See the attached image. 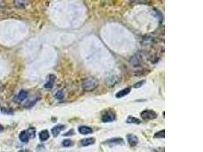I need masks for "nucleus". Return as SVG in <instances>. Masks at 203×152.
<instances>
[{"label":"nucleus","mask_w":203,"mask_h":152,"mask_svg":"<svg viewBox=\"0 0 203 152\" xmlns=\"http://www.w3.org/2000/svg\"><path fill=\"white\" fill-rule=\"evenodd\" d=\"M27 132H28V135H29L30 138H33L35 137V135H36V131H35L34 128H29V129L27 130Z\"/></svg>","instance_id":"obj_17"},{"label":"nucleus","mask_w":203,"mask_h":152,"mask_svg":"<svg viewBox=\"0 0 203 152\" xmlns=\"http://www.w3.org/2000/svg\"><path fill=\"white\" fill-rule=\"evenodd\" d=\"M19 139H20L21 142H24V143H28L30 139V136L27 130H22L20 132V134H19Z\"/></svg>","instance_id":"obj_11"},{"label":"nucleus","mask_w":203,"mask_h":152,"mask_svg":"<svg viewBox=\"0 0 203 152\" xmlns=\"http://www.w3.org/2000/svg\"><path fill=\"white\" fill-rule=\"evenodd\" d=\"M36 101H37V100H35L34 101H32V100H31V101L27 102V103H25V107H27V108H31V107H32L33 106V105L35 104Z\"/></svg>","instance_id":"obj_21"},{"label":"nucleus","mask_w":203,"mask_h":152,"mask_svg":"<svg viewBox=\"0 0 203 152\" xmlns=\"http://www.w3.org/2000/svg\"><path fill=\"white\" fill-rule=\"evenodd\" d=\"M127 140L129 145L132 147L136 146L139 143L138 137H137L136 135H133V134H129V135H127Z\"/></svg>","instance_id":"obj_7"},{"label":"nucleus","mask_w":203,"mask_h":152,"mask_svg":"<svg viewBox=\"0 0 203 152\" xmlns=\"http://www.w3.org/2000/svg\"><path fill=\"white\" fill-rule=\"evenodd\" d=\"M78 132H79L80 134L81 135H89V134H92L93 132V129H92L89 126H81L78 127Z\"/></svg>","instance_id":"obj_8"},{"label":"nucleus","mask_w":203,"mask_h":152,"mask_svg":"<svg viewBox=\"0 0 203 152\" xmlns=\"http://www.w3.org/2000/svg\"><path fill=\"white\" fill-rule=\"evenodd\" d=\"M116 113L114 112V110H109L102 115L101 120L103 123H110V122H113L116 119Z\"/></svg>","instance_id":"obj_3"},{"label":"nucleus","mask_w":203,"mask_h":152,"mask_svg":"<svg viewBox=\"0 0 203 152\" xmlns=\"http://www.w3.org/2000/svg\"><path fill=\"white\" fill-rule=\"evenodd\" d=\"M98 86V81L93 77H89L83 81V88L85 91H93Z\"/></svg>","instance_id":"obj_1"},{"label":"nucleus","mask_w":203,"mask_h":152,"mask_svg":"<svg viewBox=\"0 0 203 152\" xmlns=\"http://www.w3.org/2000/svg\"><path fill=\"white\" fill-rule=\"evenodd\" d=\"M131 90H132L131 87L126 88L123 89V90L119 91V92L116 93V98H122V97H125V96L128 95V94H129V93L131 92Z\"/></svg>","instance_id":"obj_10"},{"label":"nucleus","mask_w":203,"mask_h":152,"mask_svg":"<svg viewBox=\"0 0 203 152\" xmlns=\"http://www.w3.org/2000/svg\"><path fill=\"white\" fill-rule=\"evenodd\" d=\"M55 79H56V77L54 75H50V76H49V79H48L47 83L44 84V88L47 89H52L54 85Z\"/></svg>","instance_id":"obj_12"},{"label":"nucleus","mask_w":203,"mask_h":152,"mask_svg":"<svg viewBox=\"0 0 203 152\" xmlns=\"http://www.w3.org/2000/svg\"><path fill=\"white\" fill-rule=\"evenodd\" d=\"M65 129V125H62V124H59L55 126L54 127L52 128L51 129V133H52L53 136V137H57L59 135H60V132L64 130Z\"/></svg>","instance_id":"obj_5"},{"label":"nucleus","mask_w":203,"mask_h":152,"mask_svg":"<svg viewBox=\"0 0 203 152\" xmlns=\"http://www.w3.org/2000/svg\"><path fill=\"white\" fill-rule=\"evenodd\" d=\"M28 91H25V90H21L20 91V92L17 94L15 97V101L18 102V103H21L23 102L25 99L28 97Z\"/></svg>","instance_id":"obj_6"},{"label":"nucleus","mask_w":203,"mask_h":152,"mask_svg":"<svg viewBox=\"0 0 203 152\" xmlns=\"http://www.w3.org/2000/svg\"><path fill=\"white\" fill-rule=\"evenodd\" d=\"M55 97L57 100H63L64 97V93L63 91H58L55 94Z\"/></svg>","instance_id":"obj_18"},{"label":"nucleus","mask_w":203,"mask_h":152,"mask_svg":"<svg viewBox=\"0 0 203 152\" xmlns=\"http://www.w3.org/2000/svg\"><path fill=\"white\" fill-rule=\"evenodd\" d=\"M49 131H48L47 129L42 130L39 133V138L41 142H45V141L49 139Z\"/></svg>","instance_id":"obj_13"},{"label":"nucleus","mask_w":203,"mask_h":152,"mask_svg":"<svg viewBox=\"0 0 203 152\" xmlns=\"http://www.w3.org/2000/svg\"><path fill=\"white\" fill-rule=\"evenodd\" d=\"M145 80H143V81H139V82H136L135 84H134L133 87L135 88H139L142 87V86L144 84H145Z\"/></svg>","instance_id":"obj_20"},{"label":"nucleus","mask_w":203,"mask_h":152,"mask_svg":"<svg viewBox=\"0 0 203 152\" xmlns=\"http://www.w3.org/2000/svg\"><path fill=\"white\" fill-rule=\"evenodd\" d=\"M73 145H74V143H73V142L71 139H65V140H63V143H62V145H63V147H65V148L72 147L73 146Z\"/></svg>","instance_id":"obj_15"},{"label":"nucleus","mask_w":203,"mask_h":152,"mask_svg":"<svg viewBox=\"0 0 203 152\" xmlns=\"http://www.w3.org/2000/svg\"><path fill=\"white\" fill-rule=\"evenodd\" d=\"M81 145L83 147L89 146V145H94L95 143V138H86L82 139V140L80 142Z\"/></svg>","instance_id":"obj_9"},{"label":"nucleus","mask_w":203,"mask_h":152,"mask_svg":"<svg viewBox=\"0 0 203 152\" xmlns=\"http://www.w3.org/2000/svg\"><path fill=\"white\" fill-rule=\"evenodd\" d=\"M126 123H129V124L139 125L141 123V120L139 119H138V118L130 116L127 118V119H126Z\"/></svg>","instance_id":"obj_14"},{"label":"nucleus","mask_w":203,"mask_h":152,"mask_svg":"<svg viewBox=\"0 0 203 152\" xmlns=\"http://www.w3.org/2000/svg\"><path fill=\"white\" fill-rule=\"evenodd\" d=\"M18 152H31L29 151V150H28V149H22V150H21L20 151H18Z\"/></svg>","instance_id":"obj_23"},{"label":"nucleus","mask_w":203,"mask_h":152,"mask_svg":"<svg viewBox=\"0 0 203 152\" xmlns=\"http://www.w3.org/2000/svg\"><path fill=\"white\" fill-rule=\"evenodd\" d=\"M2 112L3 113H5V114H13V110L11 108H2Z\"/></svg>","instance_id":"obj_19"},{"label":"nucleus","mask_w":203,"mask_h":152,"mask_svg":"<svg viewBox=\"0 0 203 152\" xmlns=\"http://www.w3.org/2000/svg\"><path fill=\"white\" fill-rule=\"evenodd\" d=\"M124 140L122 138H110L108 140L103 142V145H107L110 146H114V145H124Z\"/></svg>","instance_id":"obj_4"},{"label":"nucleus","mask_w":203,"mask_h":152,"mask_svg":"<svg viewBox=\"0 0 203 152\" xmlns=\"http://www.w3.org/2000/svg\"><path fill=\"white\" fill-rule=\"evenodd\" d=\"M141 117L145 120H153L156 119L158 114L152 110H145L141 113Z\"/></svg>","instance_id":"obj_2"},{"label":"nucleus","mask_w":203,"mask_h":152,"mask_svg":"<svg viewBox=\"0 0 203 152\" xmlns=\"http://www.w3.org/2000/svg\"><path fill=\"white\" fill-rule=\"evenodd\" d=\"M164 137H165V130L164 129H162V130L156 132L154 135V138H164Z\"/></svg>","instance_id":"obj_16"},{"label":"nucleus","mask_w":203,"mask_h":152,"mask_svg":"<svg viewBox=\"0 0 203 152\" xmlns=\"http://www.w3.org/2000/svg\"><path fill=\"white\" fill-rule=\"evenodd\" d=\"M45 151V147L43 145H39L37 147V152H44Z\"/></svg>","instance_id":"obj_22"},{"label":"nucleus","mask_w":203,"mask_h":152,"mask_svg":"<svg viewBox=\"0 0 203 152\" xmlns=\"http://www.w3.org/2000/svg\"><path fill=\"white\" fill-rule=\"evenodd\" d=\"M3 130H4V127H3V126L0 124V132H2Z\"/></svg>","instance_id":"obj_24"}]
</instances>
